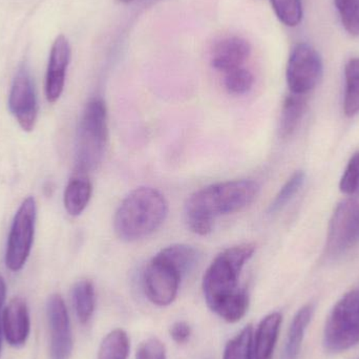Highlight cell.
I'll return each mask as SVG.
<instances>
[{"label":"cell","instance_id":"1","mask_svg":"<svg viewBox=\"0 0 359 359\" xmlns=\"http://www.w3.org/2000/svg\"><path fill=\"white\" fill-rule=\"evenodd\" d=\"M255 251V245L251 243L230 247L219 253L205 272V301L211 311L226 322H238L248 310V293L238 287V278Z\"/></svg>","mask_w":359,"mask_h":359},{"label":"cell","instance_id":"2","mask_svg":"<svg viewBox=\"0 0 359 359\" xmlns=\"http://www.w3.org/2000/svg\"><path fill=\"white\" fill-rule=\"evenodd\" d=\"M259 192V183L253 180L221 182L198 190L185 204L188 228L198 236H207L212 231L217 217L246 208Z\"/></svg>","mask_w":359,"mask_h":359},{"label":"cell","instance_id":"3","mask_svg":"<svg viewBox=\"0 0 359 359\" xmlns=\"http://www.w3.org/2000/svg\"><path fill=\"white\" fill-rule=\"evenodd\" d=\"M168 215V201L159 190L139 187L122 201L116 211L114 228L118 238L135 242L157 231Z\"/></svg>","mask_w":359,"mask_h":359},{"label":"cell","instance_id":"4","mask_svg":"<svg viewBox=\"0 0 359 359\" xmlns=\"http://www.w3.org/2000/svg\"><path fill=\"white\" fill-rule=\"evenodd\" d=\"M109 138L107 111L104 101L95 98L86 104L76 140V168L86 175L98 168L102 161Z\"/></svg>","mask_w":359,"mask_h":359},{"label":"cell","instance_id":"5","mask_svg":"<svg viewBox=\"0 0 359 359\" xmlns=\"http://www.w3.org/2000/svg\"><path fill=\"white\" fill-rule=\"evenodd\" d=\"M359 344V289L344 295L333 308L324 332V346L339 353Z\"/></svg>","mask_w":359,"mask_h":359},{"label":"cell","instance_id":"6","mask_svg":"<svg viewBox=\"0 0 359 359\" xmlns=\"http://www.w3.org/2000/svg\"><path fill=\"white\" fill-rule=\"evenodd\" d=\"M37 207L33 196H27L19 206L8 234L4 263L11 271H20L25 267L35 236Z\"/></svg>","mask_w":359,"mask_h":359},{"label":"cell","instance_id":"7","mask_svg":"<svg viewBox=\"0 0 359 359\" xmlns=\"http://www.w3.org/2000/svg\"><path fill=\"white\" fill-rule=\"evenodd\" d=\"M323 74L324 63L313 46L303 42L292 48L286 69L287 84L292 94L305 96L313 90Z\"/></svg>","mask_w":359,"mask_h":359},{"label":"cell","instance_id":"8","mask_svg":"<svg viewBox=\"0 0 359 359\" xmlns=\"http://www.w3.org/2000/svg\"><path fill=\"white\" fill-rule=\"evenodd\" d=\"M359 243V203L353 198L341 201L329 224L326 252L339 257Z\"/></svg>","mask_w":359,"mask_h":359},{"label":"cell","instance_id":"9","mask_svg":"<svg viewBox=\"0 0 359 359\" xmlns=\"http://www.w3.org/2000/svg\"><path fill=\"white\" fill-rule=\"evenodd\" d=\"M182 278L177 268L156 255L143 276L145 294L151 303L160 307L170 305L178 294Z\"/></svg>","mask_w":359,"mask_h":359},{"label":"cell","instance_id":"10","mask_svg":"<svg viewBox=\"0 0 359 359\" xmlns=\"http://www.w3.org/2000/svg\"><path fill=\"white\" fill-rule=\"evenodd\" d=\"M8 109L25 132H32L37 120L35 88L27 67L17 72L8 96Z\"/></svg>","mask_w":359,"mask_h":359},{"label":"cell","instance_id":"11","mask_svg":"<svg viewBox=\"0 0 359 359\" xmlns=\"http://www.w3.org/2000/svg\"><path fill=\"white\" fill-rule=\"evenodd\" d=\"M48 327H50V359H69L73 351L71 322L62 297L52 294L46 305Z\"/></svg>","mask_w":359,"mask_h":359},{"label":"cell","instance_id":"12","mask_svg":"<svg viewBox=\"0 0 359 359\" xmlns=\"http://www.w3.org/2000/svg\"><path fill=\"white\" fill-rule=\"evenodd\" d=\"M71 61V46L63 35L58 36L53 43L46 78V100L55 103L65 90L67 67Z\"/></svg>","mask_w":359,"mask_h":359},{"label":"cell","instance_id":"13","mask_svg":"<svg viewBox=\"0 0 359 359\" xmlns=\"http://www.w3.org/2000/svg\"><path fill=\"white\" fill-rule=\"evenodd\" d=\"M2 332L8 345L21 347L31 332L29 308L21 297L11 299L2 312Z\"/></svg>","mask_w":359,"mask_h":359},{"label":"cell","instance_id":"14","mask_svg":"<svg viewBox=\"0 0 359 359\" xmlns=\"http://www.w3.org/2000/svg\"><path fill=\"white\" fill-rule=\"evenodd\" d=\"M251 54L250 43L244 38L231 36L219 40L211 53V65L226 74L243 67Z\"/></svg>","mask_w":359,"mask_h":359},{"label":"cell","instance_id":"15","mask_svg":"<svg viewBox=\"0 0 359 359\" xmlns=\"http://www.w3.org/2000/svg\"><path fill=\"white\" fill-rule=\"evenodd\" d=\"M283 316L273 312L263 318L255 332L253 353L255 359H272L278 341Z\"/></svg>","mask_w":359,"mask_h":359},{"label":"cell","instance_id":"16","mask_svg":"<svg viewBox=\"0 0 359 359\" xmlns=\"http://www.w3.org/2000/svg\"><path fill=\"white\" fill-rule=\"evenodd\" d=\"M93 186L86 175L77 174L69 180L63 196L65 210L72 217L81 215L92 198Z\"/></svg>","mask_w":359,"mask_h":359},{"label":"cell","instance_id":"17","mask_svg":"<svg viewBox=\"0 0 359 359\" xmlns=\"http://www.w3.org/2000/svg\"><path fill=\"white\" fill-rule=\"evenodd\" d=\"M313 312V305L309 304V305L304 306L295 314L294 318H293L292 323H291L290 328H289L286 347H285V359L299 358L302 343H303L308 325L311 322Z\"/></svg>","mask_w":359,"mask_h":359},{"label":"cell","instance_id":"18","mask_svg":"<svg viewBox=\"0 0 359 359\" xmlns=\"http://www.w3.org/2000/svg\"><path fill=\"white\" fill-rule=\"evenodd\" d=\"M307 109V101L302 95H291L286 97L283 104L280 120V136L288 138L294 133L303 119L304 114Z\"/></svg>","mask_w":359,"mask_h":359},{"label":"cell","instance_id":"19","mask_svg":"<svg viewBox=\"0 0 359 359\" xmlns=\"http://www.w3.org/2000/svg\"><path fill=\"white\" fill-rule=\"evenodd\" d=\"M158 255L177 268L182 276L191 272L200 261L198 249L189 245H172L162 249Z\"/></svg>","mask_w":359,"mask_h":359},{"label":"cell","instance_id":"20","mask_svg":"<svg viewBox=\"0 0 359 359\" xmlns=\"http://www.w3.org/2000/svg\"><path fill=\"white\" fill-rule=\"evenodd\" d=\"M73 302L78 320L82 325L88 324L96 305L94 285L90 280H82L76 283L73 288Z\"/></svg>","mask_w":359,"mask_h":359},{"label":"cell","instance_id":"21","mask_svg":"<svg viewBox=\"0 0 359 359\" xmlns=\"http://www.w3.org/2000/svg\"><path fill=\"white\" fill-rule=\"evenodd\" d=\"M346 90L344 111L347 117L359 114V58H352L345 67Z\"/></svg>","mask_w":359,"mask_h":359},{"label":"cell","instance_id":"22","mask_svg":"<svg viewBox=\"0 0 359 359\" xmlns=\"http://www.w3.org/2000/svg\"><path fill=\"white\" fill-rule=\"evenodd\" d=\"M130 354V339L126 331L115 329L101 343L98 359H128Z\"/></svg>","mask_w":359,"mask_h":359},{"label":"cell","instance_id":"23","mask_svg":"<svg viewBox=\"0 0 359 359\" xmlns=\"http://www.w3.org/2000/svg\"><path fill=\"white\" fill-rule=\"evenodd\" d=\"M253 331L249 325L228 341L223 359H253Z\"/></svg>","mask_w":359,"mask_h":359},{"label":"cell","instance_id":"24","mask_svg":"<svg viewBox=\"0 0 359 359\" xmlns=\"http://www.w3.org/2000/svg\"><path fill=\"white\" fill-rule=\"evenodd\" d=\"M306 181V174L303 170H297L295 172L288 181L284 184L280 191L276 194L274 200L270 204L268 212L270 215L278 212V211L284 209L289 203L292 201V198L299 194L301 188L303 187L304 183Z\"/></svg>","mask_w":359,"mask_h":359},{"label":"cell","instance_id":"25","mask_svg":"<svg viewBox=\"0 0 359 359\" xmlns=\"http://www.w3.org/2000/svg\"><path fill=\"white\" fill-rule=\"evenodd\" d=\"M276 17L283 25L297 27L303 19L302 0H270Z\"/></svg>","mask_w":359,"mask_h":359},{"label":"cell","instance_id":"26","mask_svg":"<svg viewBox=\"0 0 359 359\" xmlns=\"http://www.w3.org/2000/svg\"><path fill=\"white\" fill-rule=\"evenodd\" d=\"M341 25L352 37H359V0H334Z\"/></svg>","mask_w":359,"mask_h":359},{"label":"cell","instance_id":"27","mask_svg":"<svg viewBox=\"0 0 359 359\" xmlns=\"http://www.w3.org/2000/svg\"><path fill=\"white\" fill-rule=\"evenodd\" d=\"M255 78L252 73L245 67L233 69L225 74L226 90L233 95H244L252 88Z\"/></svg>","mask_w":359,"mask_h":359},{"label":"cell","instance_id":"28","mask_svg":"<svg viewBox=\"0 0 359 359\" xmlns=\"http://www.w3.org/2000/svg\"><path fill=\"white\" fill-rule=\"evenodd\" d=\"M339 189L350 196H359V151L354 154L344 172Z\"/></svg>","mask_w":359,"mask_h":359},{"label":"cell","instance_id":"29","mask_svg":"<svg viewBox=\"0 0 359 359\" xmlns=\"http://www.w3.org/2000/svg\"><path fill=\"white\" fill-rule=\"evenodd\" d=\"M136 359H166L165 346L158 339H149L141 344Z\"/></svg>","mask_w":359,"mask_h":359},{"label":"cell","instance_id":"30","mask_svg":"<svg viewBox=\"0 0 359 359\" xmlns=\"http://www.w3.org/2000/svg\"><path fill=\"white\" fill-rule=\"evenodd\" d=\"M191 335V329L185 322H177L170 328V337L179 345L185 344Z\"/></svg>","mask_w":359,"mask_h":359},{"label":"cell","instance_id":"31","mask_svg":"<svg viewBox=\"0 0 359 359\" xmlns=\"http://www.w3.org/2000/svg\"><path fill=\"white\" fill-rule=\"evenodd\" d=\"M6 297V285L4 278L0 276V355H1L2 349V316L1 311L4 307V301Z\"/></svg>","mask_w":359,"mask_h":359},{"label":"cell","instance_id":"32","mask_svg":"<svg viewBox=\"0 0 359 359\" xmlns=\"http://www.w3.org/2000/svg\"><path fill=\"white\" fill-rule=\"evenodd\" d=\"M118 1L123 2V4H130V2L134 1V0H118Z\"/></svg>","mask_w":359,"mask_h":359}]
</instances>
